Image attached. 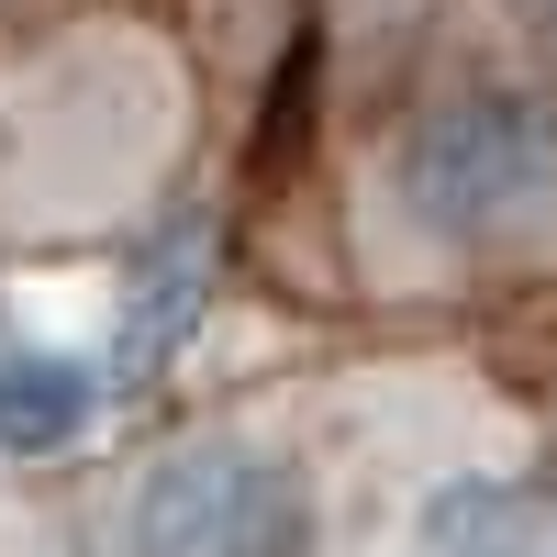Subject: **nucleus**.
Returning <instances> with one entry per match:
<instances>
[{"label": "nucleus", "instance_id": "obj_6", "mask_svg": "<svg viewBox=\"0 0 557 557\" xmlns=\"http://www.w3.org/2000/svg\"><path fill=\"white\" fill-rule=\"evenodd\" d=\"M535 23H546V34H557V0H535Z\"/></svg>", "mask_w": 557, "mask_h": 557}, {"label": "nucleus", "instance_id": "obj_1", "mask_svg": "<svg viewBox=\"0 0 557 557\" xmlns=\"http://www.w3.org/2000/svg\"><path fill=\"white\" fill-rule=\"evenodd\" d=\"M380 201L424 246H513L557 212V112L513 78H457L391 134Z\"/></svg>", "mask_w": 557, "mask_h": 557}, {"label": "nucleus", "instance_id": "obj_2", "mask_svg": "<svg viewBox=\"0 0 557 557\" xmlns=\"http://www.w3.org/2000/svg\"><path fill=\"white\" fill-rule=\"evenodd\" d=\"M123 557H323V491L268 435H190L134 480Z\"/></svg>", "mask_w": 557, "mask_h": 557}, {"label": "nucleus", "instance_id": "obj_3", "mask_svg": "<svg viewBox=\"0 0 557 557\" xmlns=\"http://www.w3.org/2000/svg\"><path fill=\"white\" fill-rule=\"evenodd\" d=\"M201 301H212V235L201 223H157L123 268V312H112V368L123 380H157V368L201 335Z\"/></svg>", "mask_w": 557, "mask_h": 557}, {"label": "nucleus", "instance_id": "obj_5", "mask_svg": "<svg viewBox=\"0 0 557 557\" xmlns=\"http://www.w3.org/2000/svg\"><path fill=\"white\" fill-rule=\"evenodd\" d=\"M412 557H557V491L546 480H446L412 513Z\"/></svg>", "mask_w": 557, "mask_h": 557}, {"label": "nucleus", "instance_id": "obj_4", "mask_svg": "<svg viewBox=\"0 0 557 557\" xmlns=\"http://www.w3.org/2000/svg\"><path fill=\"white\" fill-rule=\"evenodd\" d=\"M101 391H112L101 357L0 323V457H67L89 424H101Z\"/></svg>", "mask_w": 557, "mask_h": 557}]
</instances>
